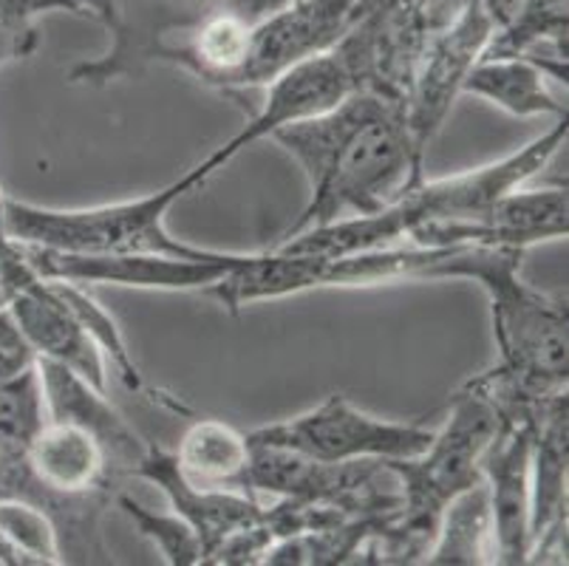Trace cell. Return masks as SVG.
Segmentation results:
<instances>
[{
	"label": "cell",
	"mask_w": 569,
	"mask_h": 566,
	"mask_svg": "<svg viewBox=\"0 0 569 566\" xmlns=\"http://www.w3.org/2000/svg\"><path fill=\"white\" fill-rule=\"evenodd\" d=\"M567 133L569 119L558 117L552 128H547L541 137L527 142L516 153L501 156L482 168L445 176V179L422 176L380 212L346 218V221H335V225L318 227V230L281 238L278 247L272 249L289 252V256H349V252H363V249L406 244L413 230L437 225V221H470L490 201H496L513 187H521L538 170H545L552 156L563 148Z\"/></svg>",
	"instance_id": "3"
},
{
	"label": "cell",
	"mask_w": 569,
	"mask_h": 566,
	"mask_svg": "<svg viewBox=\"0 0 569 566\" xmlns=\"http://www.w3.org/2000/svg\"><path fill=\"white\" fill-rule=\"evenodd\" d=\"M34 51V46L23 43V40L12 38V34H7V31H0V62H7V60H14V57H29Z\"/></svg>",
	"instance_id": "26"
},
{
	"label": "cell",
	"mask_w": 569,
	"mask_h": 566,
	"mask_svg": "<svg viewBox=\"0 0 569 566\" xmlns=\"http://www.w3.org/2000/svg\"><path fill=\"white\" fill-rule=\"evenodd\" d=\"M493 20L482 0H468L459 18L428 46L406 97V122L422 153H428V145L445 125L453 100L462 93L465 77L493 40Z\"/></svg>",
	"instance_id": "9"
},
{
	"label": "cell",
	"mask_w": 569,
	"mask_h": 566,
	"mask_svg": "<svg viewBox=\"0 0 569 566\" xmlns=\"http://www.w3.org/2000/svg\"><path fill=\"white\" fill-rule=\"evenodd\" d=\"M499 428V411L476 388L462 386L451 399V414L431 443L411 459H388L400 481V513L363 564H422L445 505L470 485L482 481V454Z\"/></svg>",
	"instance_id": "4"
},
{
	"label": "cell",
	"mask_w": 569,
	"mask_h": 566,
	"mask_svg": "<svg viewBox=\"0 0 569 566\" xmlns=\"http://www.w3.org/2000/svg\"><path fill=\"white\" fill-rule=\"evenodd\" d=\"M34 366H38L40 388H43L46 419H60V423L88 430L106 450L108 467L117 481L122 476H131L151 443L142 439L133 425H128V419L113 408L108 391L91 386L86 377L66 368L63 363L38 357Z\"/></svg>",
	"instance_id": "14"
},
{
	"label": "cell",
	"mask_w": 569,
	"mask_h": 566,
	"mask_svg": "<svg viewBox=\"0 0 569 566\" xmlns=\"http://www.w3.org/2000/svg\"><path fill=\"white\" fill-rule=\"evenodd\" d=\"M422 564L433 566H482L496 564L493 513L485 481L453 496L439 516L437 536Z\"/></svg>",
	"instance_id": "21"
},
{
	"label": "cell",
	"mask_w": 569,
	"mask_h": 566,
	"mask_svg": "<svg viewBox=\"0 0 569 566\" xmlns=\"http://www.w3.org/2000/svg\"><path fill=\"white\" fill-rule=\"evenodd\" d=\"M137 479L153 481L159 490L168 496V505L176 516L190 524L207 555L213 553L224 538H230L238 529L252 527L263 518V505L258 496L241 490H207L196 487L179 474V465L173 459V450H164L159 445H148V454L133 467Z\"/></svg>",
	"instance_id": "15"
},
{
	"label": "cell",
	"mask_w": 569,
	"mask_h": 566,
	"mask_svg": "<svg viewBox=\"0 0 569 566\" xmlns=\"http://www.w3.org/2000/svg\"><path fill=\"white\" fill-rule=\"evenodd\" d=\"M538 405L499 414V428L482 454V481L493 513L496 564L501 566H521L530 555V467Z\"/></svg>",
	"instance_id": "10"
},
{
	"label": "cell",
	"mask_w": 569,
	"mask_h": 566,
	"mask_svg": "<svg viewBox=\"0 0 569 566\" xmlns=\"http://www.w3.org/2000/svg\"><path fill=\"white\" fill-rule=\"evenodd\" d=\"M283 3H289V0H247V3H244V14L250 20H258V18H263V14L281 9Z\"/></svg>",
	"instance_id": "27"
},
{
	"label": "cell",
	"mask_w": 569,
	"mask_h": 566,
	"mask_svg": "<svg viewBox=\"0 0 569 566\" xmlns=\"http://www.w3.org/2000/svg\"><path fill=\"white\" fill-rule=\"evenodd\" d=\"M309 181V201L281 238L380 212L426 176L406 108L377 93L355 91L320 117L269 133Z\"/></svg>",
	"instance_id": "1"
},
{
	"label": "cell",
	"mask_w": 569,
	"mask_h": 566,
	"mask_svg": "<svg viewBox=\"0 0 569 566\" xmlns=\"http://www.w3.org/2000/svg\"><path fill=\"white\" fill-rule=\"evenodd\" d=\"M43 423L46 403L38 366L26 368L12 380L0 383V454L29 450Z\"/></svg>",
	"instance_id": "22"
},
{
	"label": "cell",
	"mask_w": 569,
	"mask_h": 566,
	"mask_svg": "<svg viewBox=\"0 0 569 566\" xmlns=\"http://www.w3.org/2000/svg\"><path fill=\"white\" fill-rule=\"evenodd\" d=\"M14 244L40 278L69 280L80 287L106 284V287L157 289V292H190V289L204 292L250 256V252H224V249L213 258L94 256V252H63L34 244Z\"/></svg>",
	"instance_id": "8"
},
{
	"label": "cell",
	"mask_w": 569,
	"mask_h": 566,
	"mask_svg": "<svg viewBox=\"0 0 569 566\" xmlns=\"http://www.w3.org/2000/svg\"><path fill=\"white\" fill-rule=\"evenodd\" d=\"M465 7L468 0H355V18L335 51L343 57L357 91L406 108L428 46Z\"/></svg>",
	"instance_id": "6"
},
{
	"label": "cell",
	"mask_w": 569,
	"mask_h": 566,
	"mask_svg": "<svg viewBox=\"0 0 569 566\" xmlns=\"http://www.w3.org/2000/svg\"><path fill=\"white\" fill-rule=\"evenodd\" d=\"M567 439L569 397L567 391L545 399L536 411L530 467V538L536 542L547 527L567 522ZM530 542V547H532Z\"/></svg>",
	"instance_id": "18"
},
{
	"label": "cell",
	"mask_w": 569,
	"mask_h": 566,
	"mask_svg": "<svg viewBox=\"0 0 569 566\" xmlns=\"http://www.w3.org/2000/svg\"><path fill=\"white\" fill-rule=\"evenodd\" d=\"M525 249L470 247L462 280H476L490 304L499 363L465 386L488 397L496 411L538 405L567 391V295L541 292L521 280Z\"/></svg>",
	"instance_id": "2"
},
{
	"label": "cell",
	"mask_w": 569,
	"mask_h": 566,
	"mask_svg": "<svg viewBox=\"0 0 569 566\" xmlns=\"http://www.w3.org/2000/svg\"><path fill=\"white\" fill-rule=\"evenodd\" d=\"M113 505L137 524L139 533L148 542L157 544L159 553L170 566H204V547H201L199 536L176 513L148 510L142 502H137V498L122 490L113 493Z\"/></svg>",
	"instance_id": "23"
},
{
	"label": "cell",
	"mask_w": 569,
	"mask_h": 566,
	"mask_svg": "<svg viewBox=\"0 0 569 566\" xmlns=\"http://www.w3.org/2000/svg\"><path fill=\"white\" fill-rule=\"evenodd\" d=\"M433 428L417 423H391L360 411L343 394H332L309 411L283 423L261 425L247 439L256 445L298 450L320 461L411 459L431 443Z\"/></svg>",
	"instance_id": "7"
},
{
	"label": "cell",
	"mask_w": 569,
	"mask_h": 566,
	"mask_svg": "<svg viewBox=\"0 0 569 566\" xmlns=\"http://www.w3.org/2000/svg\"><path fill=\"white\" fill-rule=\"evenodd\" d=\"M0 566H23V558L14 553L12 544L3 538V533H0Z\"/></svg>",
	"instance_id": "28"
},
{
	"label": "cell",
	"mask_w": 569,
	"mask_h": 566,
	"mask_svg": "<svg viewBox=\"0 0 569 566\" xmlns=\"http://www.w3.org/2000/svg\"><path fill=\"white\" fill-rule=\"evenodd\" d=\"M0 533L23 558V566H63L54 524L38 507L0 498Z\"/></svg>",
	"instance_id": "24"
},
{
	"label": "cell",
	"mask_w": 569,
	"mask_h": 566,
	"mask_svg": "<svg viewBox=\"0 0 569 566\" xmlns=\"http://www.w3.org/2000/svg\"><path fill=\"white\" fill-rule=\"evenodd\" d=\"M29 470L57 498L119 490L106 450L88 430L60 419H46L29 445Z\"/></svg>",
	"instance_id": "17"
},
{
	"label": "cell",
	"mask_w": 569,
	"mask_h": 566,
	"mask_svg": "<svg viewBox=\"0 0 569 566\" xmlns=\"http://www.w3.org/2000/svg\"><path fill=\"white\" fill-rule=\"evenodd\" d=\"M493 40L482 57H527L567 88V0H482Z\"/></svg>",
	"instance_id": "16"
},
{
	"label": "cell",
	"mask_w": 569,
	"mask_h": 566,
	"mask_svg": "<svg viewBox=\"0 0 569 566\" xmlns=\"http://www.w3.org/2000/svg\"><path fill=\"white\" fill-rule=\"evenodd\" d=\"M355 91V80H351L343 57L338 51L332 49L318 57H309V60L298 62V66H292V69L269 82L263 106L247 119V125L236 137L227 139L224 145H219L204 159L210 162V168L221 170L258 139L269 137L278 128H287L292 122H303V119L332 111L335 106H340Z\"/></svg>",
	"instance_id": "13"
},
{
	"label": "cell",
	"mask_w": 569,
	"mask_h": 566,
	"mask_svg": "<svg viewBox=\"0 0 569 566\" xmlns=\"http://www.w3.org/2000/svg\"><path fill=\"white\" fill-rule=\"evenodd\" d=\"M34 360H38V355L32 351V346L20 335L12 315L0 306V383L12 380L26 368H32Z\"/></svg>",
	"instance_id": "25"
},
{
	"label": "cell",
	"mask_w": 569,
	"mask_h": 566,
	"mask_svg": "<svg viewBox=\"0 0 569 566\" xmlns=\"http://www.w3.org/2000/svg\"><path fill=\"white\" fill-rule=\"evenodd\" d=\"M550 82L547 71L527 57H479L462 93L482 97L513 117H567V102L552 93Z\"/></svg>",
	"instance_id": "20"
},
{
	"label": "cell",
	"mask_w": 569,
	"mask_h": 566,
	"mask_svg": "<svg viewBox=\"0 0 569 566\" xmlns=\"http://www.w3.org/2000/svg\"><path fill=\"white\" fill-rule=\"evenodd\" d=\"M569 232L567 187L521 190L513 187L490 201L470 221H437L413 230L406 244L419 247H507L530 249L545 241H561Z\"/></svg>",
	"instance_id": "12"
},
{
	"label": "cell",
	"mask_w": 569,
	"mask_h": 566,
	"mask_svg": "<svg viewBox=\"0 0 569 566\" xmlns=\"http://www.w3.org/2000/svg\"><path fill=\"white\" fill-rule=\"evenodd\" d=\"M250 439L224 419L201 417L190 423L182 443L173 450L179 474L207 490H247L250 474Z\"/></svg>",
	"instance_id": "19"
},
{
	"label": "cell",
	"mask_w": 569,
	"mask_h": 566,
	"mask_svg": "<svg viewBox=\"0 0 569 566\" xmlns=\"http://www.w3.org/2000/svg\"><path fill=\"white\" fill-rule=\"evenodd\" d=\"M351 18L355 0H289L276 12L252 20L250 49L236 91L267 88L298 62L332 51L349 31Z\"/></svg>",
	"instance_id": "11"
},
{
	"label": "cell",
	"mask_w": 569,
	"mask_h": 566,
	"mask_svg": "<svg viewBox=\"0 0 569 566\" xmlns=\"http://www.w3.org/2000/svg\"><path fill=\"white\" fill-rule=\"evenodd\" d=\"M216 170L201 159L157 193L139 196L117 205L54 210L3 196V230L9 238L34 247L63 249V252H94V256H170V258H213L221 249L196 247L170 236L164 218L188 193L204 187Z\"/></svg>",
	"instance_id": "5"
}]
</instances>
